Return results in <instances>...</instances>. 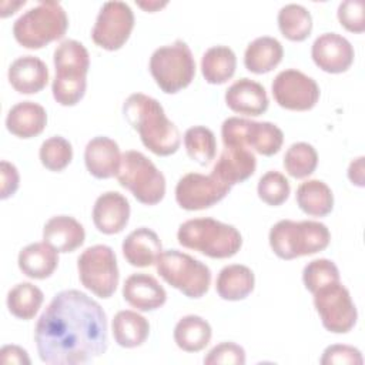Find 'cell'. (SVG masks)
Masks as SVG:
<instances>
[{
  "label": "cell",
  "instance_id": "6da1fadb",
  "mask_svg": "<svg viewBox=\"0 0 365 365\" xmlns=\"http://www.w3.org/2000/svg\"><path fill=\"white\" fill-rule=\"evenodd\" d=\"M107 331V315L97 301L78 289H64L37 319L34 342L41 362L88 364L106 354Z\"/></svg>",
  "mask_w": 365,
  "mask_h": 365
},
{
  "label": "cell",
  "instance_id": "7a4b0ae2",
  "mask_svg": "<svg viewBox=\"0 0 365 365\" xmlns=\"http://www.w3.org/2000/svg\"><path fill=\"white\" fill-rule=\"evenodd\" d=\"M123 114L133 130L138 133L144 147L155 155L167 157L178 151L180 131L154 97L143 93L130 94L123 104Z\"/></svg>",
  "mask_w": 365,
  "mask_h": 365
},
{
  "label": "cell",
  "instance_id": "3957f363",
  "mask_svg": "<svg viewBox=\"0 0 365 365\" xmlns=\"http://www.w3.org/2000/svg\"><path fill=\"white\" fill-rule=\"evenodd\" d=\"M56 77L51 84L54 100L64 107L80 103L87 88L90 56L83 43L77 40L61 41L53 54Z\"/></svg>",
  "mask_w": 365,
  "mask_h": 365
},
{
  "label": "cell",
  "instance_id": "277c9868",
  "mask_svg": "<svg viewBox=\"0 0 365 365\" xmlns=\"http://www.w3.org/2000/svg\"><path fill=\"white\" fill-rule=\"evenodd\" d=\"M177 240L184 248L218 259L234 257L242 247V237L234 225L210 217L182 222L178 228Z\"/></svg>",
  "mask_w": 365,
  "mask_h": 365
},
{
  "label": "cell",
  "instance_id": "5b68a950",
  "mask_svg": "<svg viewBox=\"0 0 365 365\" xmlns=\"http://www.w3.org/2000/svg\"><path fill=\"white\" fill-rule=\"evenodd\" d=\"M269 247L281 259H294L324 251L331 241L328 227L319 221L281 220L268 235Z\"/></svg>",
  "mask_w": 365,
  "mask_h": 365
},
{
  "label": "cell",
  "instance_id": "8992f818",
  "mask_svg": "<svg viewBox=\"0 0 365 365\" xmlns=\"http://www.w3.org/2000/svg\"><path fill=\"white\" fill-rule=\"evenodd\" d=\"M67 29L68 17L63 6L57 1H40L14 21L13 36L20 46L37 50L60 40Z\"/></svg>",
  "mask_w": 365,
  "mask_h": 365
},
{
  "label": "cell",
  "instance_id": "52a82bcc",
  "mask_svg": "<svg viewBox=\"0 0 365 365\" xmlns=\"http://www.w3.org/2000/svg\"><path fill=\"white\" fill-rule=\"evenodd\" d=\"M148 68L161 91L175 94L194 80L195 60L188 44L182 40H175L153 51Z\"/></svg>",
  "mask_w": 365,
  "mask_h": 365
},
{
  "label": "cell",
  "instance_id": "ba28073f",
  "mask_svg": "<svg viewBox=\"0 0 365 365\" xmlns=\"http://www.w3.org/2000/svg\"><path fill=\"white\" fill-rule=\"evenodd\" d=\"M160 277L188 298L204 297L211 285V269L200 259L178 250H167L155 261Z\"/></svg>",
  "mask_w": 365,
  "mask_h": 365
},
{
  "label": "cell",
  "instance_id": "9c48e42d",
  "mask_svg": "<svg viewBox=\"0 0 365 365\" xmlns=\"http://www.w3.org/2000/svg\"><path fill=\"white\" fill-rule=\"evenodd\" d=\"M115 177L120 185L130 190L141 204L155 205L165 195L164 174L140 151L128 150L121 154V164Z\"/></svg>",
  "mask_w": 365,
  "mask_h": 365
},
{
  "label": "cell",
  "instance_id": "30bf717a",
  "mask_svg": "<svg viewBox=\"0 0 365 365\" xmlns=\"http://www.w3.org/2000/svg\"><path fill=\"white\" fill-rule=\"evenodd\" d=\"M221 137L224 147L252 148L265 157L277 154L284 143V133L277 124L241 117H228L224 120Z\"/></svg>",
  "mask_w": 365,
  "mask_h": 365
},
{
  "label": "cell",
  "instance_id": "8fae6325",
  "mask_svg": "<svg viewBox=\"0 0 365 365\" xmlns=\"http://www.w3.org/2000/svg\"><path fill=\"white\" fill-rule=\"evenodd\" d=\"M78 278L84 288L100 298H110L118 285L117 258L111 247L97 244L86 248L77 259Z\"/></svg>",
  "mask_w": 365,
  "mask_h": 365
},
{
  "label": "cell",
  "instance_id": "7c38bea8",
  "mask_svg": "<svg viewBox=\"0 0 365 365\" xmlns=\"http://www.w3.org/2000/svg\"><path fill=\"white\" fill-rule=\"evenodd\" d=\"M314 295V307L322 327L334 334L349 332L358 319L356 307L346 287L339 282L327 285Z\"/></svg>",
  "mask_w": 365,
  "mask_h": 365
},
{
  "label": "cell",
  "instance_id": "4fadbf2b",
  "mask_svg": "<svg viewBox=\"0 0 365 365\" xmlns=\"http://www.w3.org/2000/svg\"><path fill=\"white\" fill-rule=\"evenodd\" d=\"M134 29V13L124 1H107L101 6L91 30L93 41L108 51L121 48Z\"/></svg>",
  "mask_w": 365,
  "mask_h": 365
},
{
  "label": "cell",
  "instance_id": "5bb4252c",
  "mask_svg": "<svg viewBox=\"0 0 365 365\" xmlns=\"http://www.w3.org/2000/svg\"><path fill=\"white\" fill-rule=\"evenodd\" d=\"M271 90L277 104L291 111L311 110L319 100L317 81L295 68L279 71L272 81Z\"/></svg>",
  "mask_w": 365,
  "mask_h": 365
},
{
  "label": "cell",
  "instance_id": "9a60e30c",
  "mask_svg": "<svg viewBox=\"0 0 365 365\" xmlns=\"http://www.w3.org/2000/svg\"><path fill=\"white\" fill-rule=\"evenodd\" d=\"M231 185L222 182L215 175L188 173L175 185V201L187 211L205 210L227 197Z\"/></svg>",
  "mask_w": 365,
  "mask_h": 365
},
{
  "label": "cell",
  "instance_id": "2e32d148",
  "mask_svg": "<svg viewBox=\"0 0 365 365\" xmlns=\"http://www.w3.org/2000/svg\"><path fill=\"white\" fill-rule=\"evenodd\" d=\"M311 57L322 71L339 74L352 66L355 51L349 40L344 36L338 33H324L312 43Z\"/></svg>",
  "mask_w": 365,
  "mask_h": 365
},
{
  "label": "cell",
  "instance_id": "e0dca14e",
  "mask_svg": "<svg viewBox=\"0 0 365 365\" xmlns=\"http://www.w3.org/2000/svg\"><path fill=\"white\" fill-rule=\"evenodd\" d=\"M130 202L118 191H107L97 197L93 205V222L107 235L121 232L130 220Z\"/></svg>",
  "mask_w": 365,
  "mask_h": 365
},
{
  "label": "cell",
  "instance_id": "ac0fdd59",
  "mask_svg": "<svg viewBox=\"0 0 365 365\" xmlns=\"http://www.w3.org/2000/svg\"><path fill=\"white\" fill-rule=\"evenodd\" d=\"M123 298L137 311L148 312L165 304L167 292L153 275L137 272L124 281Z\"/></svg>",
  "mask_w": 365,
  "mask_h": 365
},
{
  "label": "cell",
  "instance_id": "d6986e66",
  "mask_svg": "<svg viewBox=\"0 0 365 365\" xmlns=\"http://www.w3.org/2000/svg\"><path fill=\"white\" fill-rule=\"evenodd\" d=\"M84 163L87 171L98 180L117 175L121 164V153L118 144L106 135L91 138L84 150Z\"/></svg>",
  "mask_w": 365,
  "mask_h": 365
},
{
  "label": "cell",
  "instance_id": "ffe728a7",
  "mask_svg": "<svg viewBox=\"0 0 365 365\" xmlns=\"http://www.w3.org/2000/svg\"><path fill=\"white\" fill-rule=\"evenodd\" d=\"M225 104L234 113L255 117L268 110L269 100L262 84L242 77L227 88Z\"/></svg>",
  "mask_w": 365,
  "mask_h": 365
},
{
  "label": "cell",
  "instance_id": "44dd1931",
  "mask_svg": "<svg viewBox=\"0 0 365 365\" xmlns=\"http://www.w3.org/2000/svg\"><path fill=\"white\" fill-rule=\"evenodd\" d=\"M257 168L254 153L245 147H224L211 174L228 185L248 180Z\"/></svg>",
  "mask_w": 365,
  "mask_h": 365
},
{
  "label": "cell",
  "instance_id": "7402d4cb",
  "mask_svg": "<svg viewBox=\"0 0 365 365\" xmlns=\"http://www.w3.org/2000/svg\"><path fill=\"white\" fill-rule=\"evenodd\" d=\"M9 83L20 94H36L48 83V68L36 56H21L9 67Z\"/></svg>",
  "mask_w": 365,
  "mask_h": 365
},
{
  "label": "cell",
  "instance_id": "603a6c76",
  "mask_svg": "<svg viewBox=\"0 0 365 365\" xmlns=\"http://www.w3.org/2000/svg\"><path fill=\"white\" fill-rule=\"evenodd\" d=\"M121 250L130 265L145 268L155 264L163 252V245L155 231L147 227H140L124 238Z\"/></svg>",
  "mask_w": 365,
  "mask_h": 365
},
{
  "label": "cell",
  "instance_id": "cb8c5ba5",
  "mask_svg": "<svg viewBox=\"0 0 365 365\" xmlns=\"http://www.w3.org/2000/svg\"><path fill=\"white\" fill-rule=\"evenodd\" d=\"M84 227L70 215L51 217L43 227V241L57 252H73L84 244Z\"/></svg>",
  "mask_w": 365,
  "mask_h": 365
},
{
  "label": "cell",
  "instance_id": "d4e9b609",
  "mask_svg": "<svg viewBox=\"0 0 365 365\" xmlns=\"http://www.w3.org/2000/svg\"><path fill=\"white\" fill-rule=\"evenodd\" d=\"M47 125V113L34 101L14 104L6 117V128L19 138H31L43 133Z\"/></svg>",
  "mask_w": 365,
  "mask_h": 365
},
{
  "label": "cell",
  "instance_id": "484cf974",
  "mask_svg": "<svg viewBox=\"0 0 365 365\" xmlns=\"http://www.w3.org/2000/svg\"><path fill=\"white\" fill-rule=\"evenodd\" d=\"M20 271L33 279H46L58 265V252L47 242H33L19 252Z\"/></svg>",
  "mask_w": 365,
  "mask_h": 365
},
{
  "label": "cell",
  "instance_id": "4316f807",
  "mask_svg": "<svg viewBox=\"0 0 365 365\" xmlns=\"http://www.w3.org/2000/svg\"><path fill=\"white\" fill-rule=\"evenodd\" d=\"M284 57V47L269 36H261L252 40L244 53L245 68L254 74H265L274 70Z\"/></svg>",
  "mask_w": 365,
  "mask_h": 365
},
{
  "label": "cell",
  "instance_id": "83f0119b",
  "mask_svg": "<svg viewBox=\"0 0 365 365\" xmlns=\"http://www.w3.org/2000/svg\"><path fill=\"white\" fill-rule=\"evenodd\" d=\"M255 287V277L251 268L242 264L224 267L215 281V289L220 298L225 301L245 299Z\"/></svg>",
  "mask_w": 365,
  "mask_h": 365
},
{
  "label": "cell",
  "instance_id": "f1b7e54d",
  "mask_svg": "<svg viewBox=\"0 0 365 365\" xmlns=\"http://www.w3.org/2000/svg\"><path fill=\"white\" fill-rule=\"evenodd\" d=\"M111 332L117 345L123 348H137L147 341L150 324L137 311L123 309L114 315Z\"/></svg>",
  "mask_w": 365,
  "mask_h": 365
},
{
  "label": "cell",
  "instance_id": "f546056e",
  "mask_svg": "<svg viewBox=\"0 0 365 365\" xmlns=\"http://www.w3.org/2000/svg\"><path fill=\"white\" fill-rule=\"evenodd\" d=\"M212 329L200 315H185L174 327V341L185 352H200L211 341Z\"/></svg>",
  "mask_w": 365,
  "mask_h": 365
},
{
  "label": "cell",
  "instance_id": "4dcf8cb0",
  "mask_svg": "<svg viewBox=\"0 0 365 365\" xmlns=\"http://www.w3.org/2000/svg\"><path fill=\"white\" fill-rule=\"evenodd\" d=\"M237 68V56L228 46H212L201 58V73L210 84H224Z\"/></svg>",
  "mask_w": 365,
  "mask_h": 365
},
{
  "label": "cell",
  "instance_id": "1f68e13d",
  "mask_svg": "<svg viewBox=\"0 0 365 365\" xmlns=\"http://www.w3.org/2000/svg\"><path fill=\"white\" fill-rule=\"evenodd\" d=\"M298 207L311 217H325L334 208L332 190L321 180H307L297 188Z\"/></svg>",
  "mask_w": 365,
  "mask_h": 365
},
{
  "label": "cell",
  "instance_id": "d6a6232c",
  "mask_svg": "<svg viewBox=\"0 0 365 365\" xmlns=\"http://www.w3.org/2000/svg\"><path fill=\"white\" fill-rule=\"evenodd\" d=\"M282 36L291 41H304L312 31V16L301 4L289 3L279 9L277 16Z\"/></svg>",
  "mask_w": 365,
  "mask_h": 365
},
{
  "label": "cell",
  "instance_id": "836d02e7",
  "mask_svg": "<svg viewBox=\"0 0 365 365\" xmlns=\"http://www.w3.org/2000/svg\"><path fill=\"white\" fill-rule=\"evenodd\" d=\"M44 301L43 291L31 282H20L7 292V308L19 319H31L36 317Z\"/></svg>",
  "mask_w": 365,
  "mask_h": 365
},
{
  "label": "cell",
  "instance_id": "e575fe53",
  "mask_svg": "<svg viewBox=\"0 0 365 365\" xmlns=\"http://www.w3.org/2000/svg\"><path fill=\"white\" fill-rule=\"evenodd\" d=\"M184 147L192 161L207 165L215 157L217 140L208 127L194 125L184 133Z\"/></svg>",
  "mask_w": 365,
  "mask_h": 365
},
{
  "label": "cell",
  "instance_id": "d590c367",
  "mask_svg": "<svg viewBox=\"0 0 365 365\" xmlns=\"http://www.w3.org/2000/svg\"><path fill=\"white\" fill-rule=\"evenodd\" d=\"M318 165L317 150L304 141L294 143L284 155V168L294 178H305L311 175Z\"/></svg>",
  "mask_w": 365,
  "mask_h": 365
},
{
  "label": "cell",
  "instance_id": "8d00e7d4",
  "mask_svg": "<svg viewBox=\"0 0 365 365\" xmlns=\"http://www.w3.org/2000/svg\"><path fill=\"white\" fill-rule=\"evenodd\" d=\"M38 157L47 170L63 171L73 160L71 143L61 135H53L41 143Z\"/></svg>",
  "mask_w": 365,
  "mask_h": 365
},
{
  "label": "cell",
  "instance_id": "74e56055",
  "mask_svg": "<svg viewBox=\"0 0 365 365\" xmlns=\"http://www.w3.org/2000/svg\"><path fill=\"white\" fill-rule=\"evenodd\" d=\"M302 281L305 288L311 294H314L327 285L339 282V269L334 261L327 258H318L304 267Z\"/></svg>",
  "mask_w": 365,
  "mask_h": 365
},
{
  "label": "cell",
  "instance_id": "f35d334b",
  "mask_svg": "<svg viewBox=\"0 0 365 365\" xmlns=\"http://www.w3.org/2000/svg\"><path fill=\"white\" fill-rule=\"evenodd\" d=\"M258 197L271 207L284 204L291 192L289 181L279 171H267L258 181L257 185Z\"/></svg>",
  "mask_w": 365,
  "mask_h": 365
},
{
  "label": "cell",
  "instance_id": "ab89813d",
  "mask_svg": "<svg viewBox=\"0 0 365 365\" xmlns=\"http://www.w3.org/2000/svg\"><path fill=\"white\" fill-rule=\"evenodd\" d=\"M207 365H244L245 364V351L241 345L235 342H221L215 345L204 358Z\"/></svg>",
  "mask_w": 365,
  "mask_h": 365
},
{
  "label": "cell",
  "instance_id": "60d3db41",
  "mask_svg": "<svg viewBox=\"0 0 365 365\" xmlns=\"http://www.w3.org/2000/svg\"><path fill=\"white\" fill-rule=\"evenodd\" d=\"M319 362L322 365H361L364 362V358L361 351L355 346L345 344H334L324 349Z\"/></svg>",
  "mask_w": 365,
  "mask_h": 365
},
{
  "label": "cell",
  "instance_id": "b9f144b4",
  "mask_svg": "<svg viewBox=\"0 0 365 365\" xmlns=\"http://www.w3.org/2000/svg\"><path fill=\"white\" fill-rule=\"evenodd\" d=\"M341 26L351 33H362L365 30L364 3L361 0H345L338 6L336 11Z\"/></svg>",
  "mask_w": 365,
  "mask_h": 365
},
{
  "label": "cell",
  "instance_id": "7bdbcfd3",
  "mask_svg": "<svg viewBox=\"0 0 365 365\" xmlns=\"http://www.w3.org/2000/svg\"><path fill=\"white\" fill-rule=\"evenodd\" d=\"M1 192L0 198L7 200L9 197L14 195L20 185V174L14 164L3 160L1 164Z\"/></svg>",
  "mask_w": 365,
  "mask_h": 365
},
{
  "label": "cell",
  "instance_id": "ee69618b",
  "mask_svg": "<svg viewBox=\"0 0 365 365\" xmlns=\"http://www.w3.org/2000/svg\"><path fill=\"white\" fill-rule=\"evenodd\" d=\"M0 362L4 365H7V364L29 365L31 361L24 348H21L19 345H4L0 351Z\"/></svg>",
  "mask_w": 365,
  "mask_h": 365
},
{
  "label": "cell",
  "instance_id": "f6af8a7d",
  "mask_svg": "<svg viewBox=\"0 0 365 365\" xmlns=\"http://www.w3.org/2000/svg\"><path fill=\"white\" fill-rule=\"evenodd\" d=\"M364 157H358L351 161L348 167V178L356 187H364Z\"/></svg>",
  "mask_w": 365,
  "mask_h": 365
},
{
  "label": "cell",
  "instance_id": "bcb514c9",
  "mask_svg": "<svg viewBox=\"0 0 365 365\" xmlns=\"http://www.w3.org/2000/svg\"><path fill=\"white\" fill-rule=\"evenodd\" d=\"M141 9H144L145 11H157L158 9H161V7H164V6H167V1H163V3H160V1H138L137 3Z\"/></svg>",
  "mask_w": 365,
  "mask_h": 365
}]
</instances>
